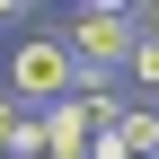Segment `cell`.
<instances>
[{"mask_svg":"<svg viewBox=\"0 0 159 159\" xmlns=\"http://www.w3.org/2000/svg\"><path fill=\"white\" fill-rule=\"evenodd\" d=\"M62 53H71L80 71H106V80H124V53H133V0H89V9H71Z\"/></svg>","mask_w":159,"mask_h":159,"instance_id":"6da1fadb","label":"cell"},{"mask_svg":"<svg viewBox=\"0 0 159 159\" xmlns=\"http://www.w3.org/2000/svg\"><path fill=\"white\" fill-rule=\"evenodd\" d=\"M0 97H9V106H62V97H71V53H62V35H18V44H9V89H0Z\"/></svg>","mask_w":159,"mask_h":159,"instance_id":"7a4b0ae2","label":"cell"},{"mask_svg":"<svg viewBox=\"0 0 159 159\" xmlns=\"http://www.w3.org/2000/svg\"><path fill=\"white\" fill-rule=\"evenodd\" d=\"M115 142H124L133 159H159V106H150V97H133V106H124V124H115Z\"/></svg>","mask_w":159,"mask_h":159,"instance_id":"3957f363","label":"cell"},{"mask_svg":"<svg viewBox=\"0 0 159 159\" xmlns=\"http://www.w3.org/2000/svg\"><path fill=\"white\" fill-rule=\"evenodd\" d=\"M124 80L159 106V35H133V53H124Z\"/></svg>","mask_w":159,"mask_h":159,"instance_id":"277c9868","label":"cell"},{"mask_svg":"<svg viewBox=\"0 0 159 159\" xmlns=\"http://www.w3.org/2000/svg\"><path fill=\"white\" fill-rule=\"evenodd\" d=\"M18 133H27V106H9V97H0V159H9V142Z\"/></svg>","mask_w":159,"mask_h":159,"instance_id":"5b68a950","label":"cell"},{"mask_svg":"<svg viewBox=\"0 0 159 159\" xmlns=\"http://www.w3.org/2000/svg\"><path fill=\"white\" fill-rule=\"evenodd\" d=\"M133 35H159V0H142V9H133Z\"/></svg>","mask_w":159,"mask_h":159,"instance_id":"8992f818","label":"cell"}]
</instances>
